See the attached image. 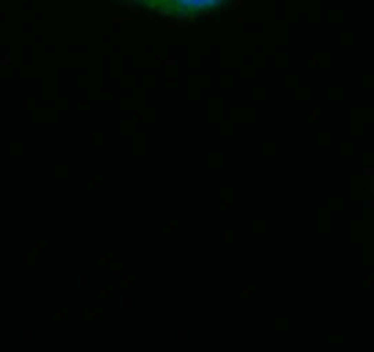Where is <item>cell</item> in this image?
Masks as SVG:
<instances>
[{
	"label": "cell",
	"mask_w": 374,
	"mask_h": 352,
	"mask_svg": "<svg viewBox=\"0 0 374 352\" xmlns=\"http://www.w3.org/2000/svg\"><path fill=\"white\" fill-rule=\"evenodd\" d=\"M124 2L164 17L190 18L214 11L226 0H124Z\"/></svg>",
	"instance_id": "cell-1"
}]
</instances>
